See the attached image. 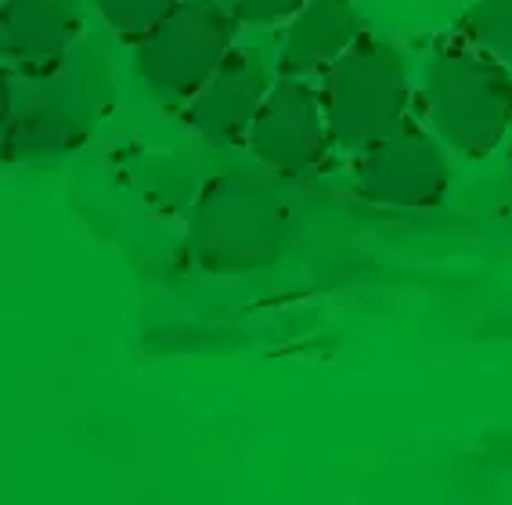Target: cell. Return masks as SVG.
Returning a JSON list of instances; mask_svg holds the SVG:
<instances>
[{
	"label": "cell",
	"instance_id": "obj_3",
	"mask_svg": "<svg viewBox=\"0 0 512 505\" xmlns=\"http://www.w3.org/2000/svg\"><path fill=\"white\" fill-rule=\"evenodd\" d=\"M430 130L458 156H487L512 130V73L494 55L462 44L440 47L422 69Z\"/></svg>",
	"mask_w": 512,
	"mask_h": 505
},
{
	"label": "cell",
	"instance_id": "obj_8",
	"mask_svg": "<svg viewBox=\"0 0 512 505\" xmlns=\"http://www.w3.org/2000/svg\"><path fill=\"white\" fill-rule=\"evenodd\" d=\"M271 87L275 80L267 73V65L253 51L235 47L217 73L188 98V123L206 145H238L242 138H249L256 112Z\"/></svg>",
	"mask_w": 512,
	"mask_h": 505
},
{
	"label": "cell",
	"instance_id": "obj_4",
	"mask_svg": "<svg viewBox=\"0 0 512 505\" xmlns=\"http://www.w3.org/2000/svg\"><path fill=\"white\" fill-rule=\"evenodd\" d=\"M321 105L329 120L332 145L343 152H365L408 120L412 83L404 58L390 40L361 37L347 55L325 69Z\"/></svg>",
	"mask_w": 512,
	"mask_h": 505
},
{
	"label": "cell",
	"instance_id": "obj_7",
	"mask_svg": "<svg viewBox=\"0 0 512 505\" xmlns=\"http://www.w3.org/2000/svg\"><path fill=\"white\" fill-rule=\"evenodd\" d=\"M249 152L282 177H307L332 148L321 94L303 76H282L267 91L249 130Z\"/></svg>",
	"mask_w": 512,
	"mask_h": 505
},
{
	"label": "cell",
	"instance_id": "obj_13",
	"mask_svg": "<svg viewBox=\"0 0 512 505\" xmlns=\"http://www.w3.org/2000/svg\"><path fill=\"white\" fill-rule=\"evenodd\" d=\"M307 0H231V11L242 26H275L293 19Z\"/></svg>",
	"mask_w": 512,
	"mask_h": 505
},
{
	"label": "cell",
	"instance_id": "obj_5",
	"mask_svg": "<svg viewBox=\"0 0 512 505\" xmlns=\"http://www.w3.org/2000/svg\"><path fill=\"white\" fill-rule=\"evenodd\" d=\"M231 0H181L156 29L134 40L138 76L166 101H184L235 51Z\"/></svg>",
	"mask_w": 512,
	"mask_h": 505
},
{
	"label": "cell",
	"instance_id": "obj_2",
	"mask_svg": "<svg viewBox=\"0 0 512 505\" xmlns=\"http://www.w3.org/2000/svg\"><path fill=\"white\" fill-rule=\"evenodd\" d=\"M289 210L275 184L253 170H231L202 184L188 217L184 249L210 275H249L282 257Z\"/></svg>",
	"mask_w": 512,
	"mask_h": 505
},
{
	"label": "cell",
	"instance_id": "obj_14",
	"mask_svg": "<svg viewBox=\"0 0 512 505\" xmlns=\"http://www.w3.org/2000/svg\"><path fill=\"white\" fill-rule=\"evenodd\" d=\"M509 166H512V152H509Z\"/></svg>",
	"mask_w": 512,
	"mask_h": 505
},
{
	"label": "cell",
	"instance_id": "obj_1",
	"mask_svg": "<svg viewBox=\"0 0 512 505\" xmlns=\"http://www.w3.org/2000/svg\"><path fill=\"white\" fill-rule=\"evenodd\" d=\"M112 98L109 62L73 47L44 65H8L4 73V156L11 163L55 159L91 138Z\"/></svg>",
	"mask_w": 512,
	"mask_h": 505
},
{
	"label": "cell",
	"instance_id": "obj_11",
	"mask_svg": "<svg viewBox=\"0 0 512 505\" xmlns=\"http://www.w3.org/2000/svg\"><path fill=\"white\" fill-rule=\"evenodd\" d=\"M458 33L498 62L512 65V0H473L458 19Z\"/></svg>",
	"mask_w": 512,
	"mask_h": 505
},
{
	"label": "cell",
	"instance_id": "obj_6",
	"mask_svg": "<svg viewBox=\"0 0 512 505\" xmlns=\"http://www.w3.org/2000/svg\"><path fill=\"white\" fill-rule=\"evenodd\" d=\"M440 145H444L440 138H430L412 120H404L394 134L357 152V195L372 206H386V210L440 206L451 188V166Z\"/></svg>",
	"mask_w": 512,
	"mask_h": 505
},
{
	"label": "cell",
	"instance_id": "obj_12",
	"mask_svg": "<svg viewBox=\"0 0 512 505\" xmlns=\"http://www.w3.org/2000/svg\"><path fill=\"white\" fill-rule=\"evenodd\" d=\"M181 0H94V11L101 22L123 40H141L148 29H156L159 22L177 8Z\"/></svg>",
	"mask_w": 512,
	"mask_h": 505
},
{
	"label": "cell",
	"instance_id": "obj_10",
	"mask_svg": "<svg viewBox=\"0 0 512 505\" xmlns=\"http://www.w3.org/2000/svg\"><path fill=\"white\" fill-rule=\"evenodd\" d=\"M83 0H4L0 44L8 65H44L80 47Z\"/></svg>",
	"mask_w": 512,
	"mask_h": 505
},
{
	"label": "cell",
	"instance_id": "obj_9",
	"mask_svg": "<svg viewBox=\"0 0 512 505\" xmlns=\"http://www.w3.org/2000/svg\"><path fill=\"white\" fill-rule=\"evenodd\" d=\"M361 37H365V22H361L354 0H307L285 29L282 51H278V73H325Z\"/></svg>",
	"mask_w": 512,
	"mask_h": 505
}]
</instances>
